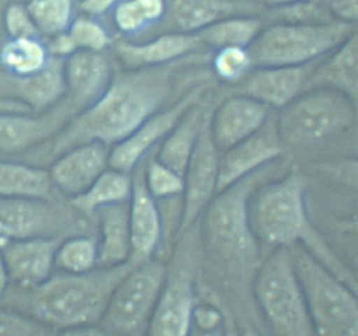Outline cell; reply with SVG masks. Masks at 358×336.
I'll list each match as a JSON object with an SVG mask.
<instances>
[{"mask_svg":"<svg viewBox=\"0 0 358 336\" xmlns=\"http://www.w3.org/2000/svg\"><path fill=\"white\" fill-rule=\"evenodd\" d=\"M177 66L136 69L112 79L103 94L84 111L77 112L52 139L45 142L49 158L86 142L112 147L131 135L154 112L164 107L173 88Z\"/></svg>","mask_w":358,"mask_h":336,"instance_id":"cell-1","label":"cell"},{"mask_svg":"<svg viewBox=\"0 0 358 336\" xmlns=\"http://www.w3.org/2000/svg\"><path fill=\"white\" fill-rule=\"evenodd\" d=\"M250 224L255 237L273 247H303L318 262L358 294V279L334 254L311 223L306 209V181L299 172L255 189L250 198Z\"/></svg>","mask_w":358,"mask_h":336,"instance_id":"cell-2","label":"cell"},{"mask_svg":"<svg viewBox=\"0 0 358 336\" xmlns=\"http://www.w3.org/2000/svg\"><path fill=\"white\" fill-rule=\"evenodd\" d=\"M268 168L269 164L217 192L201 214V244L241 294L250 289L261 265V241L250 224V198Z\"/></svg>","mask_w":358,"mask_h":336,"instance_id":"cell-3","label":"cell"},{"mask_svg":"<svg viewBox=\"0 0 358 336\" xmlns=\"http://www.w3.org/2000/svg\"><path fill=\"white\" fill-rule=\"evenodd\" d=\"M131 266L126 262L87 273H52L37 287L20 289L13 308L52 329L94 326L101 321L115 286Z\"/></svg>","mask_w":358,"mask_h":336,"instance_id":"cell-4","label":"cell"},{"mask_svg":"<svg viewBox=\"0 0 358 336\" xmlns=\"http://www.w3.org/2000/svg\"><path fill=\"white\" fill-rule=\"evenodd\" d=\"M252 298L275 336H315L292 248H276L259 265Z\"/></svg>","mask_w":358,"mask_h":336,"instance_id":"cell-5","label":"cell"},{"mask_svg":"<svg viewBox=\"0 0 358 336\" xmlns=\"http://www.w3.org/2000/svg\"><path fill=\"white\" fill-rule=\"evenodd\" d=\"M203 244L198 223L178 234V244L166 265V279L143 336H191L194 326L196 282Z\"/></svg>","mask_w":358,"mask_h":336,"instance_id":"cell-6","label":"cell"},{"mask_svg":"<svg viewBox=\"0 0 358 336\" xmlns=\"http://www.w3.org/2000/svg\"><path fill=\"white\" fill-rule=\"evenodd\" d=\"M358 118L355 105L332 88H310L275 115L285 147H308L345 132Z\"/></svg>","mask_w":358,"mask_h":336,"instance_id":"cell-7","label":"cell"},{"mask_svg":"<svg viewBox=\"0 0 358 336\" xmlns=\"http://www.w3.org/2000/svg\"><path fill=\"white\" fill-rule=\"evenodd\" d=\"M315 336H358V294L303 247H292Z\"/></svg>","mask_w":358,"mask_h":336,"instance_id":"cell-8","label":"cell"},{"mask_svg":"<svg viewBox=\"0 0 358 336\" xmlns=\"http://www.w3.org/2000/svg\"><path fill=\"white\" fill-rule=\"evenodd\" d=\"M343 21L317 24L273 23L262 28L248 51L255 66H301L334 51L352 31Z\"/></svg>","mask_w":358,"mask_h":336,"instance_id":"cell-9","label":"cell"},{"mask_svg":"<svg viewBox=\"0 0 358 336\" xmlns=\"http://www.w3.org/2000/svg\"><path fill=\"white\" fill-rule=\"evenodd\" d=\"M91 217L52 198H0V248L14 240L90 234Z\"/></svg>","mask_w":358,"mask_h":336,"instance_id":"cell-10","label":"cell"},{"mask_svg":"<svg viewBox=\"0 0 358 336\" xmlns=\"http://www.w3.org/2000/svg\"><path fill=\"white\" fill-rule=\"evenodd\" d=\"M166 265L149 259L131 270L119 280L101 317L105 331L114 336H133L147 328L154 307L163 290Z\"/></svg>","mask_w":358,"mask_h":336,"instance_id":"cell-11","label":"cell"},{"mask_svg":"<svg viewBox=\"0 0 358 336\" xmlns=\"http://www.w3.org/2000/svg\"><path fill=\"white\" fill-rule=\"evenodd\" d=\"M220 154L222 153L215 146L210 133L208 112L184 172V195H182V217L178 234L198 223L208 203L217 195Z\"/></svg>","mask_w":358,"mask_h":336,"instance_id":"cell-12","label":"cell"},{"mask_svg":"<svg viewBox=\"0 0 358 336\" xmlns=\"http://www.w3.org/2000/svg\"><path fill=\"white\" fill-rule=\"evenodd\" d=\"M206 84H198L191 88L180 100L175 102L173 105L166 108H159L154 112L147 121H143L135 132L124 140L110 147V156H108V164L115 170L129 172L131 174L136 168V164L157 146L163 142L164 136L171 132L178 119L184 115L191 105L205 98Z\"/></svg>","mask_w":358,"mask_h":336,"instance_id":"cell-13","label":"cell"},{"mask_svg":"<svg viewBox=\"0 0 358 336\" xmlns=\"http://www.w3.org/2000/svg\"><path fill=\"white\" fill-rule=\"evenodd\" d=\"M282 153L283 144L276 130L275 115L271 114L268 122L257 133L220 154L217 192L268 167Z\"/></svg>","mask_w":358,"mask_h":336,"instance_id":"cell-14","label":"cell"},{"mask_svg":"<svg viewBox=\"0 0 358 336\" xmlns=\"http://www.w3.org/2000/svg\"><path fill=\"white\" fill-rule=\"evenodd\" d=\"M133 175V189L128 202L131 255L129 262L140 265L152 259L163 240V216L159 205L149 192L143 177V160L136 164Z\"/></svg>","mask_w":358,"mask_h":336,"instance_id":"cell-15","label":"cell"},{"mask_svg":"<svg viewBox=\"0 0 358 336\" xmlns=\"http://www.w3.org/2000/svg\"><path fill=\"white\" fill-rule=\"evenodd\" d=\"M110 147L101 142H86L65 150L49 167L52 188L72 200L83 195L110 164Z\"/></svg>","mask_w":358,"mask_h":336,"instance_id":"cell-16","label":"cell"},{"mask_svg":"<svg viewBox=\"0 0 358 336\" xmlns=\"http://www.w3.org/2000/svg\"><path fill=\"white\" fill-rule=\"evenodd\" d=\"M65 100L77 112L93 105L112 83L110 59L103 51L77 49L63 59Z\"/></svg>","mask_w":358,"mask_h":336,"instance_id":"cell-17","label":"cell"},{"mask_svg":"<svg viewBox=\"0 0 358 336\" xmlns=\"http://www.w3.org/2000/svg\"><path fill=\"white\" fill-rule=\"evenodd\" d=\"M271 118V108L245 94H233L210 112V133L220 153L257 133Z\"/></svg>","mask_w":358,"mask_h":336,"instance_id":"cell-18","label":"cell"},{"mask_svg":"<svg viewBox=\"0 0 358 336\" xmlns=\"http://www.w3.org/2000/svg\"><path fill=\"white\" fill-rule=\"evenodd\" d=\"M73 115L76 111L70 107L65 98L56 107L38 115L0 112V150L21 153L41 142H48Z\"/></svg>","mask_w":358,"mask_h":336,"instance_id":"cell-19","label":"cell"},{"mask_svg":"<svg viewBox=\"0 0 358 336\" xmlns=\"http://www.w3.org/2000/svg\"><path fill=\"white\" fill-rule=\"evenodd\" d=\"M62 237H37L9 241L0 248L9 280L17 289H31L55 272V258Z\"/></svg>","mask_w":358,"mask_h":336,"instance_id":"cell-20","label":"cell"},{"mask_svg":"<svg viewBox=\"0 0 358 336\" xmlns=\"http://www.w3.org/2000/svg\"><path fill=\"white\" fill-rule=\"evenodd\" d=\"M315 63L301 66H255L241 83L236 93L250 97L269 108H283L301 94Z\"/></svg>","mask_w":358,"mask_h":336,"instance_id":"cell-21","label":"cell"},{"mask_svg":"<svg viewBox=\"0 0 358 336\" xmlns=\"http://www.w3.org/2000/svg\"><path fill=\"white\" fill-rule=\"evenodd\" d=\"M310 88H332L346 94L358 112V23L334 51L315 63L304 90Z\"/></svg>","mask_w":358,"mask_h":336,"instance_id":"cell-22","label":"cell"},{"mask_svg":"<svg viewBox=\"0 0 358 336\" xmlns=\"http://www.w3.org/2000/svg\"><path fill=\"white\" fill-rule=\"evenodd\" d=\"M98 230V266L112 268L129 262L131 237H129L128 203H115L98 209L91 216Z\"/></svg>","mask_w":358,"mask_h":336,"instance_id":"cell-23","label":"cell"},{"mask_svg":"<svg viewBox=\"0 0 358 336\" xmlns=\"http://www.w3.org/2000/svg\"><path fill=\"white\" fill-rule=\"evenodd\" d=\"M199 44L196 34H166L154 41L143 44L133 42H119L115 44V52L128 69H149V66H163L184 58L194 51Z\"/></svg>","mask_w":358,"mask_h":336,"instance_id":"cell-24","label":"cell"},{"mask_svg":"<svg viewBox=\"0 0 358 336\" xmlns=\"http://www.w3.org/2000/svg\"><path fill=\"white\" fill-rule=\"evenodd\" d=\"M206 114L208 112L205 108V98L191 105L184 112V115L178 119L177 125L171 128V132L164 136L161 146L157 147V160L184 175L189 158H191L196 142H198L199 132H201Z\"/></svg>","mask_w":358,"mask_h":336,"instance_id":"cell-25","label":"cell"},{"mask_svg":"<svg viewBox=\"0 0 358 336\" xmlns=\"http://www.w3.org/2000/svg\"><path fill=\"white\" fill-rule=\"evenodd\" d=\"M63 59L51 56L45 66L27 77H14L13 84L17 97L35 112H45L56 107L65 98Z\"/></svg>","mask_w":358,"mask_h":336,"instance_id":"cell-26","label":"cell"},{"mask_svg":"<svg viewBox=\"0 0 358 336\" xmlns=\"http://www.w3.org/2000/svg\"><path fill=\"white\" fill-rule=\"evenodd\" d=\"M252 4L238 0H173L171 13L175 23L184 34H198L203 28L229 16H238L247 10H254Z\"/></svg>","mask_w":358,"mask_h":336,"instance_id":"cell-27","label":"cell"},{"mask_svg":"<svg viewBox=\"0 0 358 336\" xmlns=\"http://www.w3.org/2000/svg\"><path fill=\"white\" fill-rule=\"evenodd\" d=\"M133 189V175L129 172L108 167L83 195L69 200L70 205L84 216L91 217L98 209L115 203H128Z\"/></svg>","mask_w":358,"mask_h":336,"instance_id":"cell-28","label":"cell"},{"mask_svg":"<svg viewBox=\"0 0 358 336\" xmlns=\"http://www.w3.org/2000/svg\"><path fill=\"white\" fill-rule=\"evenodd\" d=\"M55 188L48 170L30 164L0 161V198H52Z\"/></svg>","mask_w":358,"mask_h":336,"instance_id":"cell-29","label":"cell"},{"mask_svg":"<svg viewBox=\"0 0 358 336\" xmlns=\"http://www.w3.org/2000/svg\"><path fill=\"white\" fill-rule=\"evenodd\" d=\"M262 21L254 16H229L203 28L196 37L212 48H250L262 30Z\"/></svg>","mask_w":358,"mask_h":336,"instance_id":"cell-30","label":"cell"},{"mask_svg":"<svg viewBox=\"0 0 358 336\" xmlns=\"http://www.w3.org/2000/svg\"><path fill=\"white\" fill-rule=\"evenodd\" d=\"M51 55L38 37L9 38L0 49V65L14 77H27L45 66Z\"/></svg>","mask_w":358,"mask_h":336,"instance_id":"cell-31","label":"cell"},{"mask_svg":"<svg viewBox=\"0 0 358 336\" xmlns=\"http://www.w3.org/2000/svg\"><path fill=\"white\" fill-rule=\"evenodd\" d=\"M55 268L63 273H87L98 266V241L91 234H70L58 245Z\"/></svg>","mask_w":358,"mask_h":336,"instance_id":"cell-32","label":"cell"},{"mask_svg":"<svg viewBox=\"0 0 358 336\" xmlns=\"http://www.w3.org/2000/svg\"><path fill=\"white\" fill-rule=\"evenodd\" d=\"M166 10L164 0H119L114 6V24L122 34H138L159 21Z\"/></svg>","mask_w":358,"mask_h":336,"instance_id":"cell-33","label":"cell"},{"mask_svg":"<svg viewBox=\"0 0 358 336\" xmlns=\"http://www.w3.org/2000/svg\"><path fill=\"white\" fill-rule=\"evenodd\" d=\"M27 9L38 34L48 37L69 31L73 21V0H30Z\"/></svg>","mask_w":358,"mask_h":336,"instance_id":"cell-34","label":"cell"},{"mask_svg":"<svg viewBox=\"0 0 358 336\" xmlns=\"http://www.w3.org/2000/svg\"><path fill=\"white\" fill-rule=\"evenodd\" d=\"M143 177L149 192L156 202L180 198L184 195V175L161 163L156 156L143 158Z\"/></svg>","mask_w":358,"mask_h":336,"instance_id":"cell-35","label":"cell"},{"mask_svg":"<svg viewBox=\"0 0 358 336\" xmlns=\"http://www.w3.org/2000/svg\"><path fill=\"white\" fill-rule=\"evenodd\" d=\"M212 66L222 83L238 84L255 69L248 48H220L213 55Z\"/></svg>","mask_w":358,"mask_h":336,"instance_id":"cell-36","label":"cell"},{"mask_svg":"<svg viewBox=\"0 0 358 336\" xmlns=\"http://www.w3.org/2000/svg\"><path fill=\"white\" fill-rule=\"evenodd\" d=\"M269 20L275 23H299V24H317L332 23L336 21L320 4L313 0H297L287 6L273 7L269 10Z\"/></svg>","mask_w":358,"mask_h":336,"instance_id":"cell-37","label":"cell"},{"mask_svg":"<svg viewBox=\"0 0 358 336\" xmlns=\"http://www.w3.org/2000/svg\"><path fill=\"white\" fill-rule=\"evenodd\" d=\"M70 42H72L73 49H84V51H103L108 44H110V37H108L107 30L103 24L98 23L94 18L80 16L72 21L69 31Z\"/></svg>","mask_w":358,"mask_h":336,"instance_id":"cell-38","label":"cell"},{"mask_svg":"<svg viewBox=\"0 0 358 336\" xmlns=\"http://www.w3.org/2000/svg\"><path fill=\"white\" fill-rule=\"evenodd\" d=\"M0 336H58V332L23 312L0 308Z\"/></svg>","mask_w":358,"mask_h":336,"instance_id":"cell-39","label":"cell"},{"mask_svg":"<svg viewBox=\"0 0 358 336\" xmlns=\"http://www.w3.org/2000/svg\"><path fill=\"white\" fill-rule=\"evenodd\" d=\"M315 168L331 181L358 192V158L322 161L315 164Z\"/></svg>","mask_w":358,"mask_h":336,"instance_id":"cell-40","label":"cell"},{"mask_svg":"<svg viewBox=\"0 0 358 336\" xmlns=\"http://www.w3.org/2000/svg\"><path fill=\"white\" fill-rule=\"evenodd\" d=\"M3 27L10 38H30L38 37L34 20L23 4H10L3 13Z\"/></svg>","mask_w":358,"mask_h":336,"instance_id":"cell-41","label":"cell"},{"mask_svg":"<svg viewBox=\"0 0 358 336\" xmlns=\"http://www.w3.org/2000/svg\"><path fill=\"white\" fill-rule=\"evenodd\" d=\"M329 10L336 21L348 24L358 23V0H313Z\"/></svg>","mask_w":358,"mask_h":336,"instance_id":"cell-42","label":"cell"},{"mask_svg":"<svg viewBox=\"0 0 358 336\" xmlns=\"http://www.w3.org/2000/svg\"><path fill=\"white\" fill-rule=\"evenodd\" d=\"M338 230L352 241L353 248L357 251V258H358V216L352 217V219H346L338 223Z\"/></svg>","mask_w":358,"mask_h":336,"instance_id":"cell-43","label":"cell"},{"mask_svg":"<svg viewBox=\"0 0 358 336\" xmlns=\"http://www.w3.org/2000/svg\"><path fill=\"white\" fill-rule=\"evenodd\" d=\"M119 0H83V9L87 14H101L114 7Z\"/></svg>","mask_w":358,"mask_h":336,"instance_id":"cell-44","label":"cell"},{"mask_svg":"<svg viewBox=\"0 0 358 336\" xmlns=\"http://www.w3.org/2000/svg\"><path fill=\"white\" fill-rule=\"evenodd\" d=\"M58 336H110L105 329H98L94 326H84V328L63 329V332H58Z\"/></svg>","mask_w":358,"mask_h":336,"instance_id":"cell-45","label":"cell"},{"mask_svg":"<svg viewBox=\"0 0 358 336\" xmlns=\"http://www.w3.org/2000/svg\"><path fill=\"white\" fill-rule=\"evenodd\" d=\"M222 308V317H224V336H240V331H238V326L234 324L233 317L231 314L227 312L226 307H220Z\"/></svg>","mask_w":358,"mask_h":336,"instance_id":"cell-46","label":"cell"},{"mask_svg":"<svg viewBox=\"0 0 358 336\" xmlns=\"http://www.w3.org/2000/svg\"><path fill=\"white\" fill-rule=\"evenodd\" d=\"M9 282H10V280H9V273H7L6 262H3L2 252H0V300H2L3 294H6Z\"/></svg>","mask_w":358,"mask_h":336,"instance_id":"cell-47","label":"cell"},{"mask_svg":"<svg viewBox=\"0 0 358 336\" xmlns=\"http://www.w3.org/2000/svg\"><path fill=\"white\" fill-rule=\"evenodd\" d=\"M240 331V336H262L261 332L257 331V329H254L252 326H243L241 329H238Z\"/></svg>","mask_w":358,"mask_h":336,"instance_id":"cell-48","label":"cell"},{"mask_svg":"<svg viewBox=\"0 0 358 336\" xmlns=\"http://www.w3.org/2000/svg\"><path fill=\"white\" fill-rule=\"evenodd\" d=\"M257 2L268 4V6H271V7H280V6H287V4L297 2V0H257Z\"/></svg>","mask_w":358,"mask_h":336,"instance_id":"cell-49","label":"cell"},{"mask_svg":"<svg viewBox=\"0 0 358 336\" xmlns=\"http://www.w3.org/2000/svg\"><path fill=\"white\" fill-rule=\"evenodd\" d=\"M191 336H224V332L220 331H201L198 335H191Z\"/></svg>","mask_w":358,"mask_h":336,"instance_id":"cell-50","label":"cell"},{"mask_svg":"<svg viewBox=\"0 0 358 336\" xmlns=\"http://www.w3.org/2000/svg\"><path fill=\"white\" fill-rule=\"evenodd\" d=\"M133 336H143V332H138V335H133Z\"/></svg>","mask_w":358,"mask_h":336,"instance_id":"cell-51","label":"cell"}]
</instances>
